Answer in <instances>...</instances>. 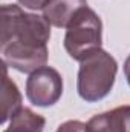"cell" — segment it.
I'll use <instances>...</instances> for the list:
<instances>
[{
    "label": "cell",
    "instance_id": "1",
    "mask_svg": "<svg viewBox=\"0 0 130 132\" xmlns=\"http://www.w3.org/2000/svg\"><path fill=\"white\" fill-rule=\"evenodd\" d=\"M51 23L37 14L25 12L18 5L0 8V51L3 62L25 74L46 66Z\"/></svg>",
    "mask_w": 130,
    "mask_h": 132
},
{
    "label": "cell",
    "instance_id": "2",
    "mask_svg": "<svg viewBox=\"0 0 130 132\" xmlns=\"http://www.w3.org/2000/svg\"><path fill=\"white\" fill-rule=\"evenodd\" d=\"M80 63L77 80L78 95L87 103L107 97L115 85L118 72L116 60L104 49H99Z\"/></svg>",
    "mask_w": 130,
    "mask_h": 132
},
{
    "label": "cell",
    "instance_id": "3",
    "mask_svg": "<svg viewBox=\"0 0 130 132\" xmlns=\"http://www.w3.org/2000/svg\"><path fill=\"white\" fill-rule=\"evenodd\" d=\"M103 23L98 14L89 6L81 8L66 28L64 49L70 59L83 62L101 49Z\"/></svg>",
    "mask_w": 130,
    "mask_h": 132
},
{
    "label": "cell",
    "instance_id": "4",
    "mask_svg": "<svg viewBox=\"0 0 130 132\" xmlns=\"http://www.w3.org/2000/svg\"><path fill=\"white\" fill-rule=\"evenodd\" d=\"M63 94V78L60 72L51 66H43L32 74L26 81V97L34 106H54Z\"/></svg>",
    "mask_w": 130,
    "mask_h": 132
},
{
    "label": "cell",
    "instance_id": "5",
    "mask_svg": "<svg viewBox=\"0 0 130 132\" xmlns=\"http://www.w3.org/2000/svg\"><path fill=\"white\" fill-rule=\"evenodd\" d=\"M87 6V0H49L43 8V17L57 28H67L75 14Z\"/></svg>",
    "mask_w": 130,
    "mask_h": 132
},
{
    "label": "cell",
    "instance_id": "6",
    "mask_svg": "<svg viewBox=\"0 0 130 132\" xmlns=\"http://www.w3.org/2000/svg\"><path fill=\"white\" fill-rule=\"evenodd\" d=\"M2 123H6L11 120L23 106H22V94L17 88V85L9 78L8 75V66L2 63Z\"/></svg>",
    "mask_w": 130,
    "mask_h": 132
},
{
    "label": "cell",
    "instance_id": "7",
    "mask_svg": "<svg viewBox=\"0 0 130 132\" xmlns=\"http://www.w3.org/2000/svg\"><path fill=\"white\" fill-rule=\"evenodd\" d=\"M103 132H130V106H118L89 120Z\"/></svg>",
    "mask_w": 130,
    "mask_h": 132
},
{
    "label": "cell",
    "instance_id": "8",
    "mask_svg": "<svg viewBox=\"0 0 130 132\" xmlns=\"http://www.w3.org/2000/svg\"><path fill=\"white\" fill-rule=\"evenodd\" d=\"M46 125L44 117L35 114L28 108H22L12 118L9 126L3 132H43Z\"/></svg>",
    "mask_w": 130,
    "mask_h": 132
},
{
    "label": "cell",
    "instance_id": "9",
    "mask_svg": "<svg viewBox=\"0 0 130 132\" xmlns=\"http://www.w3.org/2000/svg\"><path fill=\"white\" fill-rule=\"evenodd\" d=\"M57 132H86V123L78 120H69L60 125Z\"/></svg>",
    "mask_w": 130,
    "mask_h": 132
},
{
    "label": "cell",
    "instance_id": "10",
    "mask_svg": "<svg viewBox=\"0 0 130 132\" xmlns=\"http://www.w3.org/2000/svg\"><path fill=\"white\" fill-rule=\"evenodd\" d=\"M17 2H18L20 5H23L25 8H28V9L38 11V9H43L49 0H17Z\"/></svg>",
    "mask_w": 130,
    "mask_h": 132
},
{
    "label": "cell",
    "instance_id": "11",
    "mask_svg": "<svg viewBox=\"0 0 130 132\" xmlns=\"http://www.w3.org/2000/svg\"><path fill=\"white\" fill-rule=\"evenodd\" d=\"M124 75H126L127 83H129V86H130V55L126 59V62H124Z\"/></svg>",
    "mask_w": 130,
    "mask_h": 132
}]
</instances>
